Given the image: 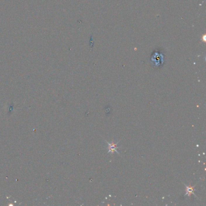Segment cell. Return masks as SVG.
I'll use <instances>...</instances> for the list:
<instances>
[{
	"label": "cell",
	"mask_w": 206,
	"mask_h": 206,
	"mask_svg": "<svg viewBox=\"0 0 206 206\" xmlns=\"http://www.w3.org/2000/svg\"><path fill=\"white\" fill-rule=\"evenodd\" d=\"M185 186H186V193L185 194V196L187 195L189 197H190L192 195H194L196 197V195L195 194V186H188L186 185V184H184Z\"/></svg>",
	"instance_id": "obj_2"
},
{
	"label": "cell",
	"mask_w": 206,
	"mask_h": 206,
	"mask_svg": "<svg viewBox=\"0 0 206 206\" xmlns=\"http://www.w3.org/2000/svg\"><path fill=\"white\" fill-rule=\"evenodd\" d=\"M105 141L107 142V143H108V153H110V152L111 154H113L114 152H116V153H117L118 154H119V152L117 151V149H118L117 148V144H118L119 141L117 143H115L113 141L111 143H109V142L107 141L106 140H105Z\"/></svg>",
	"instance_id": "obj_1"
}]
</instances>
